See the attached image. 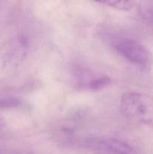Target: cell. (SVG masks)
Instances as JSON below:
<instances>
[{
	"instance_id": "1",
	"label": "cell",
	"mask_w": 153,
	"mask_h": 154,
	"mask_svg": "<svg viewBox=\"0 0 153 154\" xmlns=\"http://www.w3.org/2000/svg\"><path fill=\"white\" fill-rule=\"evenodd\" d=\"M120 109L128 120L153 129V96L128 92L122 96Z\"/></svg>"
},
{
	"instance_id": "2",
	"label": "cell",
	"mask_w": 153,
	"mask_h": 154,
	"mask_svg": "<svg viewBox=\"0 0 153 154\" xmlns=\"http://www.w3.org/2000/svg\"><path fill=\"white\" fill-rule=\"evenodd\" d=\"M110 45L117 54L131 64L144 71H148L153 65V56L144 45L131 38L115 36Z\"/></svg>"
},
{
	"instance_id": "3",
	"label": "cell",
	"mask_w": 153,
	"mask_h": 154,
	"mask_svg": "<svg viewBox=\"0 0 153 154\" xmlns=\"http://www.w3.org/2000/svg\"><path fill=\"white\" fill-rule=\"evenodd\" d=\"M97 146L106 154H137L128 144L116 138H106L98 141Z\"/></svg>"
},
{
	"instance_id": "4",
	"label": "cell",
	"mask_w": 153,
	"mask_h": 154,
	"mask_svg": "<svg viewBox=\"0 0 153 154\" xmlns=\"http://www.w3.org/2000/svg\"><path fill=\"white\" fill-rule=\"evenodd\" d=\"M111 79L106 76H100L93 78L87 84L88 87L90 90H99L104 88L111 83Z\"/></svg>"
},
{
	"instance_id": "5",
	"label": "cell",
	"mask_w": 153,
	"mask_h": 154,
	"mask_svg": "<svg viewBox=\"0 0 153 154\" xmlns=\"http://www.w3.org/2000/svg\"><path fill=\"white\" fill-rule=\"evenodd\" d=\"M141 16L149 23H153V2H142L140 7Z\"/></svg>"
},
{
	"instance_id": "6",
	"label": "cell",
	"mask_w": 153,
	"mask_h": 154,
	"mask_svg": "<svg viewBox=\"0 0 153 154\" xmlns=\"http://www.w3.org/2000/svg\"><path fill=\"white\" fill-rule=\"evenodd\" d=\"M99 3L109 5L110 7L115 8L118 10L122 11H129L134 7L133 2L128 1H104L100 2Z\"/></svg>"
},
{
	"instance_id": "7",
	"label": "cell",
	"mask_w": 153,
	"mask_h": 154,
	"mask_svg": "<svg viewBox=\"0 0 153 154\" xmlns=\"http://www.w3.org/2000/svg\"><path fill=\"white\" fill-rule=\"evenodd\" d=\"M22 102L14 97H4L0 99V108H13L21 106Z\"/></svg>"
},
{
	"instance_id": "8",
	"label": "cell",
	"mask_w": 153,
	"mask_h": 154,
	"mask_svg": "<svg viewBox=\"0 0 153 154\" xmlns=\"http://www.w3.org/2000/svg\"><path fill=\"white\" fill-rule=\"evenodd\" d=\"M4 121H3L2 119L0 118V133H1L2 132L3 129H4Z\"/></svg>"
}]
</instances>
